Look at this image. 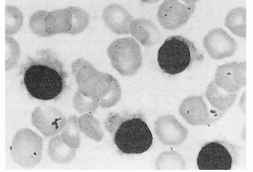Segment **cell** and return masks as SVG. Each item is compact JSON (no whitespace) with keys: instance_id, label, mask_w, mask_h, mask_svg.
Wrapping results in <instances>:
<instances>
[{"instance_id":"obj_1","label":"cell","mask_w":253,"mask_h":172,"mask_svg":"<svg viewBox=\"0 0 253 172\" xmlns=\"http://www.w3.org/2000/svg\"><path fill=\"white\" fill-rule=\"evenodd\" d=\"M22 86L28 95L36 100L56 101L67 88L68 73L55 52L37 51L21 66Z\"/></svg>"},{"instance_id":"obj_2","label":"cell","mask_w":253,"mask_h":172,"mask_svg":"<svg viewBox=\"0 0 253 172\" xmlns=\"http://www.w3.org/2000/svg\"><path fill=\"white\" fill-rule=\"evenodd\" d=\"M104 125L122 154H143L153 145V135L141 113L111 112Z\"/></svg>"},{"instance_id":"obj_3","label":"cell","mask_w":253,"mask_h":172,"mask_svg":"<svg viewBox=\"0 0 253 172\" xmlns=\"http://www.w3.org/2000/svg\"><path fill=\"white\" fill-rule=\"evenodd\" d=\"M204 56L195 43L182 36H170L158 50L159 67L164 72L175 75L202 62Z\"/></svg>"},{"instance_id":"obj_4","label":"cell","mask_w":253,"mask_h":172,"mask_svg":"<svg viewBox=\"0 0 253 172\" xmlns=\"http://www.w3.org/2000/svg\"><path fill=\"white\" fill-rule=\"evenodd\" d=\"M79 91L85 96L100 101L112 88L115 79L108 73L97 70L84 59H78L71 65Z\"/></svg>"},{"instance_id":"obj_5","label":"cell","mask_w":253,"mask_h":172,"mask_svg":"<svg viewBox=\"0 0 253 172\" xmlns=\"http://www.w3.org/2000/svg\"><path fill=\"white\" fill-rule=\"evenodd\" d=\"M107 54L113 69L122 76L134 75L142 66L140 46L131 37L115 40L108 47Z\"/></svg>"},{"instance_id":"obj_6","label":"cell","mask_w":253,"mask_h":172,"mask_svg":"<svg viewBox=\"0 0 253 172\" xmlns=\"http://www.w3.org/2000/svg\"><path fill=\"white\" fill-rule=\"evenodd\" d=\"M43 139L31 129L19 130L10 146V156L14 162L22 168L38 166L42 158Z\"/></svg>"},{"instance_id":"obj_7","label":"cell","mask_w":253,"mask_h":172,"mask_svg":"<svg viewBox=\"0 0 253 172\" xmlns=\"http://www.w3.org/2000/svg\"><path fill=\"white\" fill-rule=\"evenodd\" d=\"M238 154V147L226 140L207 142L197 156V166L200 170H230Z\"/></svg>"},{"instance_id":"obj_8","label":"cell","mask_w":253,"mask_h":172,"mask_svg":"<svg viewBox=\"0 0 253 172\" xmlns=\"http://www.w3.org/2000/svg\"><path fill=\"white\" fill-rule=\"evenodd\" d=\"M179 112L186 122L193 126L212 124L225 114L208 105L203 97L197 95L185 99L179 106Z\"/></svg>"},{"instance_id":"obj_9","label":"cell","mask_w":253,"mask_h":172,"mask_svg":"<svg viewBox=\"0 0 253 172\" xmlns=\"http://www.w3.org/2000/svg\"><path fill=\"white\" fill-rule=\"evenodd\" d=\"M195 8V4L182 3L178 0H165L159 7V22L167 30H177L187 23Z\"/></svg>"},{"instance_id":"obj_10","label":"cell","mask_w":253,"mask_h":172,"mask_svg":"<svg viewBox=\"0 0 253 172\" xmlns=\"http://www.w3.org/2000/svg\"><path fill=\"white\" fill-rule=\"evenodd\" d=\"M66 121L67 120L62 112L57 107L51 106H38L31 114L33 126L46 137L55 136L62 132Z\"/></svg>"},{"instance_id":"obj_11","label":"cell","mask_w":253,"mask_h":172,"mask_svg":"<svg viewBox=\"0 0 253 172\" xmlns=\"http://www.w3.org/2000/svg\"><path fill=\"white\" fill-rule=\"evenodd\" d=\"M203 46L211 58L215 60L233 57L237 48L236 41L220 28L211 31L204 36Z\"/></svg>"},{"instance_id":"obj_12","label":"cell","mask_w":253,"mask_h":172,"mask_svg":"<svg viewBox=\"0 0 253 172\" xmlns=\"http://www.w3.org/2000/svg\"><path fill=\"white\" fill-rule=\"evenodd\" d=\"M155 132L166 145L178 146L188 138V130L173 115H163L155 121Z\"/></svg>"},{"instance_id":"obj_13","label":"cell","mask_w":253,"mask_h":172,"mask_svg":"<svg viewBox=\"0 0 253 172\" xmlns=\"http://www.w3.org/2000/svg\"><path fill=\"white\" fill-rule=\"evenodd\" d=\"M102 18L106 27L113 34H128L130 25L133 17L125 7L117 3H112L103 10Z\"/></svg>"},{"instance_id":"obj_14","label":"cell","mask_w":253,"mask_h":172,"mask_svg":"<svg viewBox=\"0 0 253 172\" xmlns=\"http://www.w3.org/2000/svg\"><path fill=\"white\" fill-rule=\"evenodd\" d=\"M132 37L145 47L156 46L162 39L161 32L156 24L147 19H136L130 25Z\"/></svg>"},{"instance_id":"obj_15","label":"cell","mask_w":253,"mask_h":172,"mask_svg":"<svg viewBox=\"0 0 253 172\" xmlns=\"http://www.w3.org/2000/svg\"><path fill=\"white\" fill-rule=\"evenodd\" d=\"M45 27L50 36L69 34L73 28V14L69 7L48 12L45 18Z\"/></svg>"},{"instance_id":"obj_16","label":"cell","mask_w":253,"mask_h":172,"mask_svg":"<svg viewBox=\"0 0 253 172\" xmlns=\"http://www.w3.org/2000/svg\"><path fill=\"white\" fill-rule=\"evenodd\" d=\"M206 97L210 105L219 112H226V111L235 103L237 100V93H227L221 89L211 81L207 87Z\"/></svg>"},{"instance_id":"obj_17","label":"cell","mask_w":253,"mask_h":172,"mask_svg":"<svg viewBox=\"0 0 253 172\" xmlns=\"http://www.w3.org/2000/svg\"><path fill=\"white\" fill-rule=\"evenodd\" d=\"M76 152L77 149L71 148L63 141L60 135L53 137L48 142V156L59 164L71 163L76 157Z\"/></svg>"},{"instance_id":"obj_18","label":"cell","mask_w":253,"mask_h":172,"mask_svg":"<svg viewBox=\"0 0 253 172\" xmlns=\"http://www.w3.org/2000/svg\"><path fill=\"white\" fill-rule=\"evenodd\" d=\"M225 26L235 35L247 37V10L239 7L230 10L225 19Z\"/></svg>"},{"instance_id":"obj_19","label":"cell","mask_w":253,"mask_h":172,"mask_svg":"<svg viewBox=\"0 0 253 172\" xmlns=\"http://www.w3.org/2000/svg\"><path fill=\"white\" fill-rule=\"evenodd\" d=\"M234 62L219 66L216 70L214 82L219 88L227 93H238L241 89L234 80L233 68Z\"/></svg>"},{"instance_id":"obj_20","label":"cell","mask_w":253,"mask_h":172,"mask_svg":"<svg viewBox=\"0 0 253 172\" xmlns=\"http://www.w3.org/2000/svg\"><path fill=\"white\" fill-rule=\"evenodd\" d=\"M78 123L80 131L84 135L96 142L102 141L104 137V131L98 120L94 117L92 114H83V116L78 118Z\"/></svg>"},{"instance_id":"obj_21","label":"cell","mask_w":253,"mask_h":172,"mask_svg":"<svg viewBox=\"0 0 253 172\" xmlns=\"http://www.w3.org/2000/svg\"><path fill=\"white\" fill-rule=\"evenodd\" d=\"M60 136L63 141L71 148H80L81 138L78 118L76 116H71L69 118L61 132Z\"/></svg>"},{"instance_id":"obj_22","label":"cell","mask_w":253,"mask_h":172,"mask_svg":"<svg viewBox=\"0 0 253 172\" xmlns=\"http://www.w3.org/2000/svg\"><path fill=\"white\" fill-rule=\"evenodd\" d=\"M156 169L158 170H185L186 163L183 156L175 152L162 153L157 159Z\"/></svg>"},{"instance_id":"obj_23","label":"cell","mask_w":253,"mask_h":172,"mask_svg":"<svg viewBox=\"0 0 253 172\" xmlns=\"http://www.w3.org/2000/svg\"><path fill=\"white\" fill-rule=\"evenodd\" d=\"M24 15L20 9L13 6H6V34H16L23 25Z\"/></svg>"},{"instance_id":"obj_24","label":"cell","mask_w":253,"mask_h":172,"mask_svg":"<svg viewBox=\"0 0 253 172\" xmlns=\"http://www.w3.org/2000/svg\"><path fill=\"white\" fill-rule=\"evenodd\" d=\"M73 103L74 108L81 114H95L99 107V100L85 96L79 90L73 97Z\"/></svg>"},{"instance_id":"obj_25","label":"cell","mask_w":253,"mask_h":172,"mask_svg":"<svg viewBox=\"0 0 253 172\" xmlns=\"http://www.w3.org/2000/svg\"><path fill=\"white\" fill-rule=\"evenodd\" d=\"M73 14V28L69 34L76 35L83 33L88 27L90 16L85 10L79 7L69 6Z\"/></svg>"},{"instance_id":"obj_26","label":"cell","mask_w":253,"mask_h":172,"mask_svg":"<svg viewBox=\"0 0 253 172\" xmlns=\"http://www.w3.org/2000/svg\"><path fill=\"white\" fill-rule=\"evenodd\" d=\"M6 70L16 67L20 57V48L16 40L6 35Z\"/></svg>"},{"instance_id":"obj_27","label":"cell","mask_w":253,"mask_h":172,"mask_svg":"<svg viewBox=\"0 0 253 172\" xmlns=\"http://www.w3.org/2000/svg\"><path fill=\"white\" fill-rule=\"evenodd\" d=\"M48 13L46 10H38L31 15L29 20V27L33 34L41 37L50 36L45 27V18Z\"/></svg>"},{"instance_id":"obj_28","label":"cell","mask_w":253,"mask_h":172,"mask_svg":"<svg viewBox=\"0 0 253 172\" xmlns=\"http://www.w3.org/2000/svg\"><path fill=\"white\" fill-rule=\"evenodd\" d=\"M122 97V88L118 79H115L112 88L109 93L99 101V107L102 108H110L116 105Z\"/></svg>"},{"instance_id":"obj_29","label":"cell","mask_w":253,"mask_h":172,"mask_svg":"<svg viewBox=\"0 0 253 172\" xmlns=\"http://www.w3.org/2000/svg\"><path fill=\"white\" fill-rule=\"evenodd\" d=\"M233 76L235 82L241 88L247 85V62H234Z\"/></svg>"},{"instance_id":"obj_30","label":"cell","mask_w":253,"mask_h":172,"mask_svg":"<svg viewBox=\"0 0 253 172\" xmlns=\"http://www.w3.org/2000/svg\"><path fill=\"white\" fill-rule=\"evenodd\" d=\"M246 93H244V95H242V99H241L240 106L241 109H242V112H244V114H246Z\"/></svg>"},{"instance_id":"obj_31","label":"cell","mask_w":253,"mask_h":172,"mask_svg":"<svg viewBox=\"0 0 253 172\" xmlns=\"http://www.w3.org/2000/svg\"><path fill=\"white\" fill-rule=\"evenodd\" d=\"M141 2L146 3H155L158 2L160 0H140Z\"/></svg>"},{"instance_id":"obj_32","label":"cell","mask_w":253,"mask_h":172,"mask_svg":"<svg viewBox=\"0 0 253 172\" xmlns=\"http://www.w3.org/2000/svg\"><path fill=\"white\" fill-rule=\"evenodd\" d=\"M182 1L187 3V4H195V3H197L200 0H182Z\"/></svg>"}]
</instances>
